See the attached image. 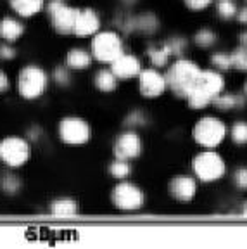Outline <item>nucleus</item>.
<instances>
[{"label": "nucleus", "mask_w": 247, "mask_h": 249, "mask_svg": "<svg viewBox=\"0 0 247 249\" xmlns=\"http://www.w3.org/2000/svg\"><path fill=\"white\" fill-rule=\"evenodd\" d=\"M202 71L197 68V64H194L192 61H187V59H180L170 68V73H168V85L173 89V92L180 97H187L189 92L194 87L199 83L201 80Z\"/></svg>", "instance_id": "nucleus-1"}, {"label": "nucleus", "mask_w": 247, "mask_h": 249, "mask_svg": "<svg viewBox=\"0 0 247 249\" xmlns=\"http://www.w3.org/2000/svg\"><path fill=\"white\" fill-rule=\"evenodd\" d=\"M227 137V128L218 118L206 116L202 118L194 128V139L202 147H216Z\"/></svg>", "instance_id": "nucleus-2"}, {"label": "nucleus", "mask_w": 247, "mask_h": 249, "mask_svg": "<svg viewBox=\"0 0 247 249\" xmlns=\"http://www.w3.org/2000/svg\"><path fill=\"white\" fill-rule=\"evenodd\" d=\"M18 89L19 93L28 101L38 99L47 89V74L42 68L38 66H28L19 73L18 80Z\"/></svg>", "instance_id": "nucleus-3"}, {"label": "nucleus", "mask_w": 247, "mask_h": 249, "mask_svg": "<svg viewBox=\"0 0 247 249\" xmlns=\"http://www.w3.org/2000/svg\"><path fill=\"white\" fill-rule=\"evenodd\" d=\"M92 54L97 61L101 62H114L123 54V45L121 38L114 31H102L93 36L92 40Z\"/></svg>", "instance_id": "nucleus-4"}, {"label": "nucleus", "mask_w": 247, "mask_h": 249, "mask_svg": "<svg viewBox=\"0 0 247 249\" xmlns=\"http://www.w3.org/2000/svg\"><path fill=\"white\" fill-rule=\"evenodd\" d=\"M78 9L66 5L62 0H52L49 4V14H51L52 26L57 33L61 35H68V33H74V26H76L78 19Z\"/></svg>", "instance_id": "nucleus-5"}, {"label": "nucleus", "mask_w": 247, "mask_h": 249, "mask_svg": "<svg viewBox=\"0 0 247 249\" xmlns=\"http://www.w3.org/2000/svg\"><path fill=\"white\" fill-rule=\"evenodd\" d=\"M194 171L202 182H214L225 175V163L216 152H201L194 160Z\"/></svg>", "instance_id": "nucleus-6"}, {"label": "nucleus", "mask_w": 247, "mask_h": 249, "mask_svg": "<svg viewBox=\"0 0 247 249\" xmlns=\"http://www.w3.org/2000/svg\"><path fill=\"white\" fill-rule=\"evenodd\" d=\"M0 160L16 168L30 160V144L19 137H5L0 142Z\"/></svg>", "instance_id": "nucleus-7"}, {"label": "nucleus", "mask_w": 247, "mask_h": 249, "mask_svg": "<svg viewBox=\"0 0 247 249\" xmlns=\"http://www.w3.org/2000/svg\"><path fill=\"white\" fill-rule=\"evenodd\" d=\"M112 202L114 206L123 211H133L142 208L143 194L139 187L130 182H121L112 191Z\"/></svg>", "instance_id": "nucleus-8"}, {"label": "nucleus", "mask_w": 247, "mask_h": 249, "mask_svg": "<svg viewBox=\"0 0 247 249\" xmlns=\"http://www.w3.org/2000/svg\"><path fill=\"white\" fill-rule=\"evenodd\" d=\"M59 135L66 144H85L90 139V126L80 118H64L59 124Z\"/></svg>", "instance_id": "nucleus-9"}, {"label": "nucleus", "mask_w": 247, "mask_h": 249, "mask_svg": "<svg viewBox=\"0 0 247 249\" xmlns=\"http://www.w3.org/2000/svg\"><path fill=\"white\" fill-rule=\"evenodd\" d=\"M168 85V80L156 70L140 71V92L143 97H158L164 92Z\"/></svg>", "instance_id": "nucleus-10"}, {"label": "nucleus", "mask_w": 247, "mask_h": 249, "mask_svg": "<svg viewBox=\"0 0 247 249\" xmlns=\"http://www.w3.org/2000/svg\"><path fill=\"white\" fill-rule=\"evenodd\" d=\"M142 151V142L137 133H123L118 137L116 144H114V154L120 160H131L137 158Z\"/></svg>", "instance_id": "nucleus-11"}, {"label": "nucleus", "mask_w": 247, "mask_h": 249, "mask_svg": "<svg viewBox=\"0 0 247 249\" xmlns=\"http://www.w3.org/2000/svg\"><path fill=\"white\" fill-rule=\"evenodd\" d=\"M101 28V19L92 9H83L78 12L76 26H74V35L76 36H90Z\"/></svg>", "instance_id": "nucleus-12"}, {"label": "nucleus", "mask_w": 247, "mask_h": 249, "mask_svg": "<svg viewBox=\"0 0 247 249\" xmlns=\"http://www.w3.org/2000/svg\"><path fill=\"white\" fill-rule=\"evenodd\" d=\"M140 71H142L140 61L133 55L121 54L116 61L112 62V73L118 78H133L140 74Z\"/></svg>", "instance_id": "nucleus-13"}, {"label": "nucleus", "mask_w": 247, "mask_h": 249, "mask_svg": "<svg viewBox=\"0 0 247 249\" xmlns=\"http://www.w3.org/2000/svg\"><path fill=\"white\" fill-rule=\"evenodd\" d=\"M170 191L178 201H190V199L195 196L197 185H195V182H194V178L180 175V177H176V178H173V182H171V185H170Z\"/></svg>", "instance_id": "nucleus-14"}, {"label": "nucleus", "mask_w": 247, "mask_h": 249, "mask_svg": "<svg viewBox=\"0 0 247 249\" xmlns=\"http://www.w3.org/2000/svg\"><path fill=\"white\" fill-rule=\"evenodd\" d=\"M187 101H189V106L194 109H202L206 107L208 104H211L212 101H214V95H212L211 92H209L208 89H206L204 85H202L201 82L197 83L195 87H194L192 90L189 92V95H187Z\"/></svg>", "instance_id": "nucleus-15"}, {"label": "nucleus", "mask_w": 247, "mask_h": 249, "mask_svg": "<svg viewBox=\"0 0 247 249\" xmlns=\"http://www.w3.org/2000/svg\"><path fill=\"white\" fill-rule=\"evenodd\" d=\"M23 33H24V26L19 21L12 19V18H4V19L0 21V36L2 38L9 40V42H14Z\"/></svg>", "instance_id": "nucleus-16"}, {"label": "nucleus", "mask_w": 247, "mask_h": 249, "mask_svg": "<svg viewBox=\"0 0 247 249\" xmlns=\"http://www.w3.org/2000/svg\"><path fill=\"white\" fill-rule=\"evenodd\" d=\"M11 5L23 18H31L42 11L43 0H11Z\"/></svg>", "instance_id": "nucleus-17"}, {"label": "nucleus", "mask_w": 247, "mask_h": 249, "mask_svg": "<svg viewBox=\"0 0 247 249\" xmlns=\"http://www.w3.org/2000/svg\"><path fill=\"white\" fill-rule=\"evenodd\" d=\"M199 82H201L202 85H204L206 89L214 95V97H216L218 93L223 92V89H225L223 76H221L220 73H216V71H202L201 80H199Z\"/></svg>", "instance_id": "nucleus-18"}, {"label": "nucleus", "mask_w": 247, "mask_h": 249, "mask_svg": "<svg viewBox=\"0 0 247 249\" xmlns=\"http://www.w3.org/2000/svg\"><path fill=\"white\" fill-rule=\"evenodd\" d=\"M66 62H68V66L73 68V70H85V68L90 66L92 57H90L88 52L81 51V49H73V51L68 54V57H66Z\"/></svg>", "instance_id": "nucleus-19"}, {"label": "nucleus", "mask_w": 247, "mask_h": 249, "mask_svg": "<svg viewBox=\"0 0 247 249\" xmlns=\"http://www.w3.org/2000/svg\"><path fill=\"white\" fill-rule=\"evenodd\" d=\"M95 85L99 90H102V92H112V90L116 89L118 85V76L114 73H112V70H102L97 73L95 76Z\"/></svg>", "instance_id": "nucleus-20"}, {"label": "nucleus", "mask_w": 247, "mask_h": 249, "mask_svg": "<svg viewBox=\"0 0 247 249\" xmlns=\"http://www.w3.org/2000/svg\"><path fill=\"white\" fill-rule=\"evenodd\" d=\"M52 213L55 216H74L78 214V204L73 199H57L52 204Z\"/></svg>", "instance_id": "nucleus-21"}, {"label": "nucleus", "mask_w": 247, "mask_h": 249, "mask_svg": "<svg viewBox=\"0 0 247 249\" xmlns=\"http://www.w3.org/2000/svg\"><path fill=\"white\" fill-rule=\"evenodd\" d=\"M171 54H175L173 49H171L170 43H166V45L159 47V49H152V51L149 52V57H151L154 66H164Z\"/></svg>", "instance_id": "nucleus-22"}, {"label": "nucleus", "mask_w": 247, "mask_h": 249, "mask_svg": "<svg viewBox=\"0 0 247 249\" xmlns=\"http://www.w3.org/2000/svg\"><path fill=\"white\" fill-rule=\"evenodd\" d=\"M214 104H216L218 109L228 111V109H233L242 104V99H239L237 95H216L214 97Z\"/></svg>", "instance_id": "nucleus-23"}, {"label": "nucleus", "mask_w": 247, "mask_h": 249, "mask_svg": "<svg viewBox=\"0 0 247 249\" xmlns=\"http://www.w3.org/2000/svg\"><path fill=\"white\" fill-rule=\"evenodd\" d=\"M109 171H111V175L116 177V178H126V177L130 175V164L126 163V160L116 158V161L111 164Z\"/></svg>", "instance_id": "nucleus-24"}, {"label": "nucleus", "mask_w": 247, "mask_h": 249, "mask_svg": "<svg viewBox=\"0 0 247 249\" xmlns=\"http://www.w3.org/2000/svg\"><path fill=\"white\" fill-rule=\"evenodd\" d=\"M230 57H232V66L247 71V45L237 49L233 54H230Z\"/></svg>", "instance_id": "nucleus-25"}, {"label": "nucleus", "mask_w": 247, "mask_h": 249, "mask_svg": "<svg viewBox=\"0 0 247 249\" xmlns=\"http://www.w3.org/2000/svg\"><path fill=\"white\" fill-rule=\"evenodd\" d=\"M216 11L221 18H225V19H230V18L237 16V7L232 0H220L216 5Z\"/></svg>", "instance_id": "nucleus-26"}, {"label": "nucleus", "mask_w": 247, "mask_h": 249, "mask_svg": "<svg viewBox=\"0 0 247 249\" xmlns=\"http://www.w3.org/2000/svg\"><path fill=\"white\" fill-rule=\"evenodd\" d=\"M232 139L235 144H247V123L240 121V123L233 124Z\"/></svg>", "instance_id": "nucleus-27"}, {"label": "nucleus", "mask_w": 247, "mask_h": 249, "mask_svg": "<svg viewBox=\"0 0 247 249\" xmlns=\"http://www.w3.org/2000/svg\"><path fill=\"white\" fill-rule=\"evenodd\" d=\"M214 40H216V36H214V33H212V31H209V30H201L195 35L197 45H201V47L212 45V43H214Z\"/></svg>", "instance_id": "nucleus-28"}, {"label": "nucleus", "mask_w": 247, "mask_h": 249, "mask_svg": "<svg viewBox=\"0 0 247 249\" xmlns=\"http://www.w3.org/2000/svg\"><path fill=\"white\" fill-rule=\"evenodd\" d=\"M2 187H4V191L9 192V194H14V192L19 191L21 182L18 177H12V175H5L4 180H2Z\"/></svg>", "instance_id": "nucleus-29"}, {"label": "nucleus", "mask_w": 247, "mask_h": 249, "mask_svg": "<svg viewBox=\"0 0 247 249\" xmlns=\"http://www.w3.org/2000/svg\"><path fill=\"white\" fill-rule=\"evenodd\" d=\"M211 61L220 70H230L232 68V57H230V54H214Z\"/></svg>", "instance_id": "nucleus-30"}, {"label": "nucleus", "mask_w": 247, "mask_h": 249, "mask_svg": "<svg viewBox=\"0 0 247 249\" xmlns=\"http://www.w3.org/2000/svg\"><path fill=\"white\" fill-rule=\"evenodd\" d=\"M233 182L240 189H247V168H240L235 171V177H233Z\"/></svg>", "instance_id": "nucleus-31"}, {"label": "nucleus", "mask_w": 247, "mask_h": 249, "mask_svg": "<svg viewBox=\"0 0 247 249\" xmlns=\"http://www.w3.org/2000/svg\"><path fill=\"white\" fill-rule=\"evenodd\" d=\"M54 78L59 85H66V83L70 82V74H68V70H64V68H57L54 73Z\"/></svg>", "instance_id": "nucleus-32"}, {"label": "nucleus", "mask_w": 247, "mask_h": 249, "mask_svg": "<svg viewBox=\"0 0 247 249\" xmlns=\"http://www.w3.org/2000/svg\"><path fill=\"white\" fill-rule=\"evenodd\" d=\"M212 0H185V4L189 5L194 11H201V9H206Z\"/></svg>", "instance_id": "nucleus-33"}, {"label": "nucleus", "mask_w": 247, "mask_h": 249, "mask_svg": "<svg viewBox=\"0 0 247 249\" xmlns=\"http://www.w3.org/2000/svg\"><path fill=\"white\" fill-rule=\"evenodd\" d=\"M0 57L12 59L14 57V49H11V47H0Z\"/></svg>", "instance_id": "nucleus-34"}, {"label": "nucleus", "mask_w": 247, "mask_h": 249, "mask_svg": "<svg viewBox=\"0 0 247 249\" xmlns=\"http://www.w3.org/2000/svg\"><path fill=\"white\" fill-rule=\"evenodd\" d=\"M9 87V82H7V76H5L4 71H0V92H4L5 89Z\"/></svg>", "instance_id": "nucleus-35"}, {"label": "nucleus", "mask_w": 247, "mask_h": 249, "mask_svg": "<svg viewBox=\"0 0 247 249\" xmlns=\"http://www.w3.org/2000/svg\"><path fill=\"white\" fill-rule=\"evenodd\" d=\"M237 18H239L240 23H247V7L242 9L240 12H237Z\"/></svg>", "instance_id": "nucleus-36"}, {"label": "nucleus", "mask_w": 247, "mask_h": 249, "mask_svg": "<svg viewBox=\"0 0 247 249\" xmlns=\"http://www.w3.org/2000/svg\"><path fill=\"white\" fill-rule=\"evenodd\" d=\"M242 214H244V216H247V202H246V204H244V211H242Z\"/></svg>", "instance_id": "nucleus-37"}, {"label": "nucleus", "mask_w": 247, "mask_h": 249, "mask_svg": "<svg viewBox=\"0 0 247 249\" xmlns=\"http://www.w3.org/2000/svg\"><path fill=\"white\" fill-rule=\"evenodd\" d=\"M242 42H244V45L247 43V33H244V35H242Z\"/></svg>", "instance_id": "nucleus-38"}, {"label": "nucleus", "mask_w": 247, "mask_h": 249, "mask_svg": "<svg viewBox=\"0 0 247 249\" xmlns=\"http://www.w3.org/2000/svg\"><path fill=\"white\" fill-rule=\"evenodd\" d=\"M244 92L247 93V82H246V85H244Z\"/></svg>", "instance_id": "nucleus-39"}]
</instances>
